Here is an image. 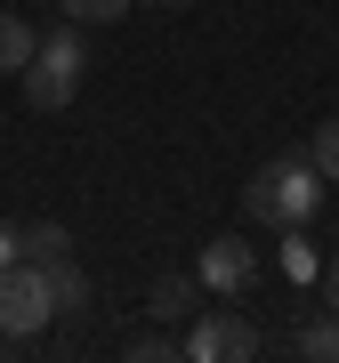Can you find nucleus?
<instances>
[{
  "instance_id": "obj_1",
  "label": "nucleus",
  "mask_w": 339,
  "mask_h": 363,
  "mask_svg": "<svg viewBox=\"0 0 339 363\" xmlns=\"http://www.w3.org/2000/svg\"><path fill=\"white\" fill-rule=\"evenodd\" d=\"M323 194H331V178L315 169L307 154H283V162H259L243 178V210H250V226H307L315 210H323Z\"/></svg>"
},
{
  "instance_id": "obj_2",
  "label": "nucleus",
  "mask_w": 339,
  "mask_h": 363,
  "mask_svg": "<svg viewBox=\"0 0 339 363\" xmlns=\"http://www.w3.org/2000/svg\"><path fill=\"white\" fill-rule=\"evenodd\" d=\"M81 81H89V25H57V33H40V49H33V65H25V105L33 113H65V105L81 97Z\"/></svg>"
},
{
  "instance_id": "obj_3",
  "label": "nucleus",
  "mask_w": 339,
  "mask_h": 363,
  "mask_svg": "<svg viewBox=\"0 0 339 363\" xmlns=\"http://www.w3.org/2000/svg\"><path fill=\"white\" fill-rule=\"evenodd\" d=\"M57 323V291H49V267L16 259L9 274H0V331L9 339H40Z\"/></svg>"
},
{
  "instance_id": "obj_4",
  "label": "nucleus",
  "mask_w": 339,
  "mask_h": 363,
  "mask_svg": "<svg viewBox=\"0 0 339 363\" xmlns=\"http://www.w3.org/2000/svg\"><path fill=\"white\" fill-rule=\"evenodd\" d=\"M259 355V331H250V315L235 307H202L194 331H186V363H250Z\"/></svg>"
},
{
  "instance_id": "obj_5",
  "label": "nucleus",
  "mask_w": 339,
  "mask_h": 363,
  "mask_svg": "<svg viewBox=\"0 0 339 363\" xmlns=\"http://www.w3.org/2000/svg\"><path fill=\"white\" fill-rule=\"evenodd\" d=\"M202 291H218V298H243L250 283L267 274V259H259V242H243V234H218V242H202Z\"/></svg>"
},
{
  "instance_id": "obj_6",
  "label": "nucleus",
  "mask_w": 339,
  "mask_h": 363,
  "mask_svg": "<svg viewBox=\"0 0 339 363\" xmlns=\"http://www.w3.org/2000/svg\"><path fill=\"white\" fill-rule=\"evenodd\" d=\"M145 315H154V323H194L202 315V274H154V291H145Z\"/></svg>"
},
{
  "instance_id": "obj_7",
  "label": "nucleus",
  "mask_w": 339,
  "mask_h": 363,
  "mask_svg": "<svg viewBox=\"0 0 339 363\" xmlns=\"http://www.w3.org/2000/svg\"><path fill=\"white\" fill-rule=\"evenodd\" d=\"M274 267H283L299 291H307V283H323V250L307 242V226H283V250H274Z\"/></svg>"
},
{
  "instance_id": "obj_8",
  "label": "nucleus",
  "mask_w": 339,
  "mask_h": 363,
  "mask_svg": "<svg viewBox=\"0 0 339 363\" xmlns=\"http://www.w3.org/2000/svg\"><path fill=\"white\" fill-rule=\"evenodd\" d=\"M291 355H307V363H339V315H307L299 331H291Z\"/></svg>"
},
{
  "instance_id": "obj_9",
  "label": "nucleus",
  "mask_w": 339,
  "mask_h": 363,
  "mask_svg": "<svg viewBox=\"0 0 339 363\" xmlns=\"http://www.w3.org/2000/svg\"><path fill=\"white\" fill-rule=\"evenodd\" d=\"M49 291H57V315H89V274H81L73 250H65V259H49Z\"/></svg>"
},
{
  "instance_id": "obj_10",
  "label": "nucleus",
  "mask_w": 339,
  "mask_h": 363,
  "mask_svg": "<svg viewBox=\"0 0 339 363\" xmlns=\"http://www.w3.org/2000/svg\"><path fill=\"white\" fill-rule=\"evenodd\" d=\"M33 49H40V33L25 25V16H0V73H25Z\"/></svg>"
},
{
  "instance_id": "obj_11",
  "label": "nucleus",
  "mask_w": 339,
  "mask_h": 363,
  "mask_svg": "<svg viewBox=\"0 0 339 363\" xmlns=\"http://www.w3.org/2000/svg\"><path fill=\"white\" fill-rule=\"evenodd\" d=\"M65 250H73V234L57 226V218H40V226L25 234V259H33V267H49V259H65Z\"/></svg>"
},
{
  "instance_id": "obj_12",
  "label": "nucleus",
  "mask_w": 339,
  "mask_h": 363,
  "mask_svg": "<svg viewBox=\"0 0 339 363\" xmlns=\"http://www.w3.org/2000/svg\"><path fill=\"white\" fill-rule=\"evenodd\" d=\"M170 355H186V339L170 331V323H162V331H145V339H130V363H170Z\"/></svg>"
},
{
  "instance_id": "obj_13",
  "label": "nucleus",
  "mask_w": 339,
  "mask_h": 363,
  "mask_svg": "<svg viewBox=\"0 0 339 363\" xmlns=\"http://www.w3.org/2000/svg\"><path fill=\"white\" fill-rule=\"evenodd\" d=\"M307 162H315V169H323V178L339 186V113L323 121V130H315V145H307Z\"/></svg>"
},
{
  "instance_id": "obj_14",
  "label": "nucleus",
  "mask_w": 339,
  "mask_h": 363,
  "mask_svg": "<svg viewBox=\"0 0 339 363\" xmlns=\"http://www.w3.org/2000/svg\"><path fill=\"white\" fill-rule=\"evenodd\" d=\"M57 9H65L73 25H113V16H130V0H57Z\"/></svg>"
},
{
  "instance_id": "obj_15",
  "label": "nucleus",
  "mask_w": 339,
  "mask_h": 363,
  "mask_svg": "<svg viewBox=\"0 0 339 363\" xmlns=\"http://www.w3.org/2000/svg\"><path fill=\"white\" fill-rule=\"evenodd\" d=\"M16 259H25V234H16V226H0V274H9Z\"/></svg>"
},
{
  "instance_id": "obj_16",
  "label": "nucleus",
  "mask_w": 339,
  "mask_h": 363,
  "mask_svg": "<svg viewBox=\"0 0 339 363\" xmlns=\"http://www.w3.org/2000/svg\"><path fill=\"white\" fill-rule=\"evenodd\" d=\"M323 307L339 315V259H323Z\"/></svg>"
},
{
  "instance_id": "obj_17",
  "label": "nucleus",
  "mask_w": 339,
  "mask_h": 363,
  "mask_svg": "<svg viewBox=\"0 0 339 363\" xmlns=\"http://www.w3.org/2000/svg\"><path fill=\"white\" fill-rule=\"evenodd\" d=\"M162 9H186V0H162Z\"/></svg>"
},
{
  "instance_id": "obj_18",
  "label": "nucleus",
  "mask_w": 339,
  "mask_h": 363,
  "mask_svg": "<svg viewBox=\"0 0 339 363\" xmlns=\"http://www.w3.org/2000/svg\"><path fill=\"white\" fill-rule=\"evenodd\" d=\"M0 347H9V331H0Z\"/></svg>"
}]
</instances>
